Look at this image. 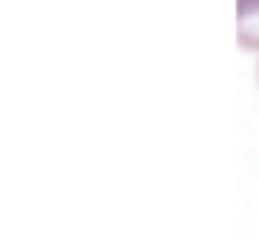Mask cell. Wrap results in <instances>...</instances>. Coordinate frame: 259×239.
<instances>
[{"label": "cell", "mask_w": 259, "mask_h": 239, "mask_svg": "<svg viewBox=\"0 0 259 239\" xmlns=\"http://www.w3.org/2000/svg\"><path fill=\"white\" fill-rule=\"evenodd\" d=\"M256 83H259V63H256Z\"/></svg>", "instance_id": "7a4b0ae2"}, {"label": "cell", "mask_w": 259, "mask_h": 239, "mask_svg": "<svg viewBox=\"0 0 259 239\" xmlns=\"http://www.w3.org/2000/svg\"><path fill=\"white\" fill-rule=\"evenodd\" d=\"M236 40L243 50L259 54V0H236Z\"/></svg>", "instance_id": "6da1fadb"}]
</instances>
